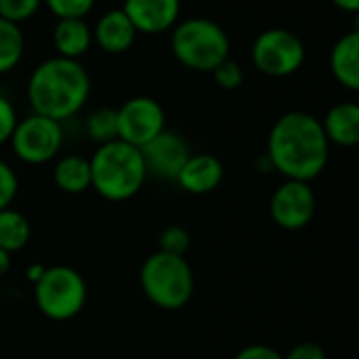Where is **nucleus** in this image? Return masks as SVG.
<instances>
[{
	"label": "nucleus",
	"instance_id": "obj_1",
	"mask_svg": "<svg viewBox=\"0 0 359 359\" xmlns=\"http://www.w3.org/2000/svg\"><path fill=\"white\" fill-rule=\"evenodd\" d=\"M265 156L271 168L286 179L311 183L328 164L330 143L313 114L288 111L271 126Z\"/></svg>",
	"mask_w": 359,
	"mask_h": 359
},
{
	"label": "nucleus",
	"instance_id": "obj_2",
	"mask_svg": "<svg viewBox=\"0 0 359 359\" xmlns=\"http://www.w3.org/2000/svg\"><path fill=\"white\" fill-rule=\"evenodd\" d=\"M90 95V76L78 59L53 57L42 61L27 80L34 114L63 122L78 114Z\"/></svg>",
	"mask_w": 359,
	"mask_h": 359
},
{
	"label": "nucleus",
	"instance_id": "obj_3",
	"mask_svg": "<svg viewBox=\"0 0 359 359\" xmlns=\"http://www.w3.org/2000/svg\"><path fill=\"white\" fill-rule=\"evenodd\" d=\"M90 162V187L107 202L135 198L147 179V168L139 147L120 139L95 149Z\"/></svg>",
	"mask_w": 359,
	"mask_h": 359
},
{
	"label": "nucleus",
	"instance_id": "obj_4",
	"mask_svg": "<svg viewBox=\"0 0 359 359\" xmlns=\"http://www.w3.org/2000/svg\"><path fill=\"white\" fill-rule=\"evenodd\" d=\"M229 36L212 19L191 17L172 27L170 50L175 59L194 72H212L229 57Z\"/></svg>",
	"mask_w": 359,
	"mask_h": 359
},
{
	"label": "nucleus",
	"instance_id": "obj_5",
	"mask_svg": "<svg viewBox=\"0 0 359 359\" xmlns=\"http://www.w3.org/2000/svg\"><path fill=\"white\" fill-rule=\"evenodd\" d=\"M143 294L160 309L175 311L185 307L194 297V271L185 257H175L156 250L139 271Z\"/></svg>",
	"mask_w": 359,
	"mask_h": 359
},
{
	"label": "nucleus",
	"instance_id": "obj_6",
	"mask_svg": "<svg viewBox=\"0 0 359 359\" xmlns=\"http://www.w3.org/2000/svg\"><path fill=\"white\" fill-rule=\"evenodd\" d=\"M34 301L44 318L67 322L84 309L86 282L74 267H46L34 284Z\"/></svg>",
	"mask_w": 359,
	"mask_h": 359
},
{
	"label": "nucleus",
	"instance_id": "obj_7",
	"mask_svg": "<svg viewBox=\"0 0 359 359\" xmlns=\"http://www.w3.org/2000/svg\"><path fill=\"white\" fill-rule=\"evenodd\" d=\"M307 50L303 40L284 27H271L261 32L250 48L252 65L271 78H286L299 72L305 63Z\"/></svg>",
	"mask_w": 359,
	"mask_h": 359
},
{
	"label": "nucleus",
	"instance_id": "obj_8",
	"mask_svg": "<svg viewBox=\"0 0 359 359\" xmlns=\"http://www.w3.org/2000/svg\"><path fill=\"white\" fill-rule=\"evenodd\" d=\"M8 143L21 162L34 166L46 164L59 154L63 145V128L57 120L32 114L23 120H17Z\"/></svg>",
	"mask_w": 359,
	"mask_h": 359
},
{
	"label": "nucleus",
	"instance_id": "obj_9",
	"mask_svg": "<svg viewBox=\"0 0 359 359\" xmlns=\"http://www.w3.org/2000/svg\"><path fill=\"white\" fill-rule=\"evenodd\" d=\"M118 118V139L133 145L143 147L154 137H158L166 128L164 107L154 97H133L116 109Z\"/></svg>",
	"mask_w": 359,
	"mask_h": 359
},
{
	"label": "nucleus",
	"instance_id": "obj_10",
	"mask_svg": "<svg viewBox=\"0 0 359 359\" xmlns=\"http://www.w3.org/2000/svg\"><path fill=\"white\" fill-rule=\"evenodd\" d=\"M316 208V194L307 181L286 179L282 185H278L269 200V215L273 223L286 231L305 229L313 221Z\"/></svg>",
	"mask_w": 359,
	"mask_h": 359
},
{
	"label": "nucleus",
	"instance_id": "obj_11",
	"mask_svg": "<svg viewBox=\"0 0 359 359\" xmlns=\"http://www.w3.org/2000/svg\"><path fill=\"white\" fill-rule=\"evenodd\" d=\"M141 156L147 168V177L154 175L164 181H175L191 151L179 133L164 128L158 137L141 147Z\"/></svg>",
	"mask_w": 359,
	"mask_h": 359
},
{
	"label": "nucleus",
	"instance_id": "obj_12",
	"mask_svg": "<svg viewBox=\"0 0 359 359\" xmlns=\"http://www.w3.org/2000/svg\"><path fill=\"white\" fill-rule=\"evenodd\" d=\"M124 15L135 25L137 34H162L179 23L181 0H124Z\"/></svg>",
	"mask_w": 359,
	"mask_h": 359
},
{
	"label": "nucleus",
	"instance_id": "obj_13",
	"mask_svg": "<svg viewBox=\"0 0 359 359\" xmlns=\"http://www.w3.org/2000/svg\"><path fill=\"white\" fill-rule=\"evenodd\" d=\"M223 164L212 154H191L183 168L179 170L175 183L194 196H204L215 191L223 181Z\"/></svg>",
	"mask_w": 359,
	"mask_h": 359
},
{
	"label": "nucleus",
	"instance_id": "obj_14",
	"mask_svg": "<svg viewBox=\"0 0 359 359\" xmlns=\"http://www.w3.org/2000/svg\"><path fill=\"white\" fill-rule=\"evenodd\" d=\"M93 40L103 53L120 55L135 44L137 29L122 8H114L99 17V21L93 27Z\"/></svg>",
	"mask_w": 359,
	"mask_h": 359
},
{
	"label": "nucleus",
	"instance_id": "obj_15",
	"mask_svg": "<svg viewBox=\"0 0 359 359\" xmlns=\"http://www.w3.org/2000/svg\"><path fill=\"white\" fill-rule=\"evenodd\" d=\"M320 122L328 143L339 147H355L359 143V105L355 101H341L332 105Z\"/></svg>",
	"mask_w": 359,
	"mask_h": 359
},
{
	"label": "nucleus",
	"instance_id": "obj_16",
	"mask_svg": "<svg viewBox=\"0 0 359 359\" xmlns=\"http://www.w3.org/2000/svg\"><path fill=\"white\" fill-rule=\"evenodd\" d=\"M330 69L334 80L347 88L359 90V32L351 29L341 36L330 53Z\"/></svg>",
	"mask_w": 359,
	"mask_h": 359
},
{
	"label": "nucleus",
	"instance_id": "obj_17",
	"mask_svg": "<svg viewBox=\"0 0 359 359\" xmlns=\"http://www.w3.org/2000/svg\"><path fill=\"white\" fill-rule=\"evenodd\" d=\"M53 44L57 48V57L78 59L93 44V29L84 19H57L53 27Z\"/></svg>",
	"mask_w": 359,
	"mask_h": 359
},
{
	"label": "nucleus",
	"instance_id": "obj_18",
	"mask_svg": "<svg viewBox=\"0 0 359 359\" xmlns=\"http://www.w3.org/2000/svg\"><path fill=\"white\" fill-rule=\"evenodd\" d=\"M55 185L69 196H80L90 189V162L84 156H65L53 168Z\"/></svg>",
	"mask_w": 359,
	"mask_h": 359
},
{
	"label": "nucleus",
	"instance_id": "obj_19",
	"mask_svg": "<svg viewBox=\"0 0 359 359\" xmlns=\"http://www.w3.org/2000/svg\"><path fill=\"white\" fill-rule=\"evenodd\" d=\"M32 236V227L27 217H23L15 208H2L0 210V248L8 255L21 250L27 246Z\"/></svg>",
	"mask_w": 359,
	"mask_h": 359
},
{
	"label": "nucleus",
	"instance_id": "obj_20",
	"mask_svg": "<svg viewBox=\"0 0 359 359\" xmlns=\"http://www.w3.org/2000/svg\"><path fill=\"white\" fill-rule=\"evenodd\" d=\"M25 38L17 23L0 19V74L15 69L23 57Z\"/></svg>",
	"mask_w": 359,
	"mask_h": 359
},
{
	"label": "nucleus",
	"instance_id": "obj_21",
	"mask_svg": "<svg viewBox=\"0 0 359 359\" xmlns=\"http://www.w3.org/2000/svg\"><path fill=\"white\" fill-rule=\"evenodd\" d=\"M86 135L90 141H95L97 145L109 143L118 139V118H116V109L114 107H97L86 116L84 122Z\"/></svg>",
	"mask_w": 359,
	"mask_h": 359
},
{
	"label": "nucleus",
	"instance_id": "obj_22",
	"mask_svg": "<svg viewBox=\"0 0 359 359\" xmlns=\"http://www.w3.org/2000/svg\"><path fill=\"white\" fill-rule=\"evenodd\" d=\"M189 246H191V236L181 225H168L166 229H162L158 238V250L166 255L185 257L189 252Z\"/></svg>",
	"mask_w": 359,
	"mask_h": 359
},
{
	"label": "nucleus",
	"instance_id": "obj_23",
	"mask_svg": "<svg viewBox=\"0 0 359 359\" xmlns=\"http://www.w3.org/2000/svg\"><path fill=\"white\" fill-rule=\"evenodd\" d=\"M42 0H0V19L11 23H23L36 15Z\"/></svg>",
	"mask_w": 359,
	"mask_h": 359
},
{
	"label": "nucleus",
	"instance_id": "obj_24",
	"mask_svg": "<svg viewBox=\"0 0 359 359\" xmlns=\"http://www.w3.org/2000/svg\"><path fill=\"white\" fill-rule=\"evenodd\" d=\"M44 2L57 19H84L95 6V0H44Z\"/></svg>",
	"mask_w": 359,
	"mask_h": 359
},
{
	"label": "nucleus",
	"instance_id": "obj_25",
	"mask_svg": "<svg viewBox=\"0 0 359 359\" xmlns=\"http://www.w3.org/2000/svg\"><path fill=\"white\" fill-rule=\"evenodd\" d=\"M212 78H215V82H217L219 88H223V90H236L244 82V69L240 67L238 61H233V59L227 57L223 63H219L212 69Z\"/></svg>",
	"mask_w": 359,
	"mask_h": 359
},
{
	"label": "nucleus",
	"instance_id": "obj_26",
	"mask_svg": "<svg viewBox=\"0 0 359 359\" xmlns=\"http://www.w3.org/2000/svg\"><path fill=\"white\" fill-rule=\"evenodd\" d=\"M17 189H19V181L15 170L0 158V210L13 204Z\"/></svg>",
	"mask_w": 359,
	"mask_h": 359
},
{
	"label": "nucleus",
	"instance_id": "obj_27",
	"mask_svg": "<svg viewBox=\"0 0 359 359\" xmlns=\"http://www.w3.org/2000/svg\"><path fill=\"white\" fill-rule=\"evenodd\" d=\"M15 124H17V111L13 103L4 95H0V145H4L11 139Z\"/></svg>",
	"mask_w": 359,
	"mask_h": 359
},
{
	"label": "nucleus",
	"instance_id": "obj_28",
	"mask_svg": "<svg viewBox=\"0 0 359 359\" xmlns=\"http://www.w3.org/2000/svg\"><path fill=\"white\" fill-rule=\"evenodd\" d=\"M284 359H328V353L322 345L318 343H311V341H305V343H299L294 345Z\"/></svg>",
	"mask_w": 359,
	"mask_h": 359
},
{
	"label": "nucleus",
	"instance_id": "obj_29",
	"mask_svg": "<svg viewBox=\"0 0 359 359\" xmlns=\"http://www.w3.org/2000/svg\"><path fill=\"white\" fill-rule=\"evenodd\" d=\"M233 359H284V355L280 351H276L273 347H269V345L255 343V345L244 347Z\"/></svg>",
	"mask_w": 359,
	"mask_h": 359
},
{
	"label": "nucleus",
	"instance_id": "obj_30",
	"mask_svg": "<svg viewBox=\"0 0 359 359\" xmlns=\"http://www.w3.org/2000/svg\"><path fill=\"white\" fill-rule=\"evenodd\" d=\"M341 11H347V13H358L359 11V0H332Z\"/></svg>",
	"mask_w": 359,
	"mask_h": 359
},
{
	"label": "nucleus",
	"instance_id": "obj_31",
	"mask_svg": "<svg viewBox=\"0 0 359 359\" xmlns=\"http://www.w3.org/2000/svg\"><path fill=\"white\" fill-rule=\"evenodd\" d=\"M11 269V255L6 250L0 248V278L6 276V271Z\"/></svg>",
	"mask_w": 359,
	"mask_h": 359
},
{
	"label": "nucleus",
	"instance_id": "obj_32",
	"mask_svg": "<svg viewBox=\"0 0 359 359\" xmlns=\"http://www.w3.org/2000/svg\"><path fill=\"white\" fill-rule=\"evenodd\" d=\"M44 269H46V267H42V265H32V267L27 269V276H29V280L36 284V282L40 280V276L44 273Z\"/></svg>",
	"mask_w": 359,
	"mask_h": 359
}]
</instances>
